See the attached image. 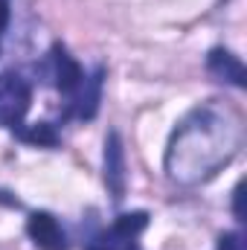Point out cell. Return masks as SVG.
Wrapping results in <instances>:
<instances>
[{"label": "cell", "instance_id": "obj_1", "mask_svg": "<svg viewBox=\"0 0 247 250\" xmlns=\"http://www.w3.org/2000/svg\"><path fill=\"white\" fill-rule=\"evenodd\" d=\"M242 143V114L227 102L209 99L192 108L175 128L166 148V175L181 187L204 184L239 154Z\"/></svg>", "mask_w": 247, "mask_h": 250}, {"label": "cell", "instance_id": "obj_2", "mask_svg": "<svg viewBox=\"0 0 247 250\" xmlns=\"http://www.w3.org/2000/svg\"><path fill=\"white\" fill-rule=\"evenodd\" d=\"M32 105V87L18 73H0V128H18Z\"/></svg>", "mask_w": 247, "mask_h": 250}, {"label": "cell", "instance_id": "obj_3", "mask_svg": "<svg viewBox=\"0 0 247 250\" xmlns=\"http://www.w3.org/2000/svg\"><path fill=\"white\" fill-rule=\"evenodd\" d=\"M145 227H148L145 212H123L117 215L111 230H105L102 236H96L87 245V250H137V236Z\"/></svg>", "mask_w": 247, "mask_h": 250}, {"label": "cell", "instance_id": "obj_4", "mask_svg": "<svg viewBox=\"0 0 247 250\" xmlns=\"http://www.w3.org/2000/svg\"><path fill=\"white\" fill-rule=\"evenodd\" d=\"M50 76H53V84L62 90L64 96H73L79 90V84L84 82L87 73L82 70V64L76 62L62 44H56L50 50Z\"/></svg>", "mask_w": 247, "mask_h": 250}, {"label": "cell", "instance_id": "obj_5", "mask_svg": "<svg viewBox=\"0 0 247 250\" xmlns=\"http://www.w3.org/2000/svg\"><path fill=\"white\" fill-rule=\"evenodd\" d=\"M26 233L35 242V248L41 250H67V233L62 230L59 218L38 209L26 218Z\"/></svg>", "mask_w": 247, "mask_h": 250}, {"label": "cell", "instance_id": "obj_6", "mask_svg": "<svg viewBox=\"0 0 247 250\" xmlns=\"http://www.w3.org/2000/svg\"><path fill=\"white\" fill-rule=\"evenodd\" d=\"M105 184L111 189V195L117 201H123L125 195V151H123V140L117 131L108 134L105 140Z\"/></svg>", "mask_w": 247, "mask_h": 250}, {"label": "cell", "instance_id": "obj_7", "mask_svg": "<svg viewBox=\"0 0 247 250\" xmlns=\"http://www.w3.org/2000/svg\"><path fill=\"white\" fill-rule=\"evenodd\" d=\"M209 73H215L221 82H230L233 87H245V64L239 62V56H233L230 50H212L206 59Z\"/></svg>", "mask_w": 247, "mask_h": 250}, {"label": "cell", "instance_id": "obj_8", "mask_svg": "<svg viewBox=\"0 0 247 250\" xmlns=\"http://www.w3.org/2000/svg\"><path fill=\"white\" fill-rule=\"evenodd\" d=\"M21 137L26 143H35V146H56L59 143L53 125H47V123H38V125H32V128H26V131H21Z\"/></svg>", "mask_w": 247, "mask_h": 250}, {"label": "cell", "instance_id": "obj_9", "mask_svg": "<svg viewBox=\"0 0 247 250\" xmlns=\"http://www.w3.org/2000/svg\"><path fill=\"white\" fill-rule=\"evenodd\" d=\"M218 250H245V239L239 233H224L218 239Z\"/></svg>", "mask_w": 247, "mask_h": 250}, {"label": "cell", "instance_id": "obj_10", "mask_svg": "<svg viewBox=\"0 0 247 250\" xmlns=\"http://www.w3.org/2000/svg\"><path fill=\"white\" fill-rule=\"evenodd\" d=\"M6 23H9V6H6V0H0V35H3Z\"/></svg>", "mask_w": 247, "mask_h": 250}, {"label": "cell", "instance_id": "obj_11", "mask_svg": "<svg viewBox=\"0 0 247 250\" xmlns=\"http://www.w3.org/2000/svg\"><path fill=\"white\" fill-rule=\"evenodd\" d=\"M233 195H236V218L242 221V215H245V212H242V184L236 187V192H233Z\"/></svg>", "mask_w": 247, "mask_h": 250}]
</instances>
